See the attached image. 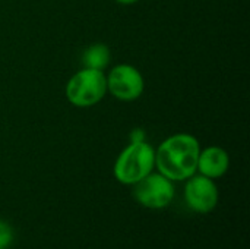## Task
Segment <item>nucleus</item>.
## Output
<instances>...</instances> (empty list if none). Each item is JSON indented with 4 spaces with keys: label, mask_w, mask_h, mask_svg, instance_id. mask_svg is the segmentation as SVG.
I'll return each instance as SVG.
<instances>
[{
    "label": "nucleus",
    "mask_w": 250,
    "mask_h": 249,
    "mask_svg": "<svg viewBox=\"0 0 250 249\" xmlns=\"http://www.w3.org/2000/svg\"><path fill=\"white\" fill-rule=\"evenodd\" d=\"M174 192L173 182L158 172H151L133 185L135 200L149 210H161L170 205L174 198Z\"/></svg>",
    "instance_id": "obj_4"
},
{
    "label": "nucleus",
    "mask_w": 250,
    "mask_h": 249,
    "mask_svg": "<svg viewBox=\"0 0 250 249\" xmlns=\"http://www.w3.org/2000/svg\"><path fill=\"white\" fill-rule=\"evenodd\" d=\"M185 201L188 207L196 213H211L218 204V188L214 179L202 175L190 176L185 186Z\"/></svg>",
    "instance_id": "obj_6"
},
{
    "label": "nucleus",
    "mask_w": 250,
    "mask_h": 249,
    "mask_svg": "<svg viewBox=\"0 0 250 249\" xmlns=\"http://www.w3.org/2000/svg\"><path fill=\"white\" fill-rule=\"evenodd\" d=\"M114 1H117L119 4H125V6H129V4H135V3H138L139 0H114Z\"/></svg>",
    "instance_id": "obj_11"
},
{
    "label": "nucleus",
    "mask_w": 250,
    "mask_h": 249,
    "mask_svg": "<svg viewBox=\"0 0 250 249\" xmlns=\"http://www.w3.org/2000/svg\"><path fill=\"white\" fill-rule=\"evenodd\" d=\"M229 167L230 156L224 148L211 145L199 151L196 167V172H199V175L209 179H220L229 172Z\"/></svg>",
    "instance_id": "obj_7"
},
{
    "label": "nucleus",
    "mask_w": 250,
    "mask_h": 249,
    "mask_svg": "<svg viewBox=\"0 0 250 249\" xmlns=\"http://www.w3.org/2000/svg\"><path fill=\"white\" fill-rule=\"evenodd\" d=\"M111 59V51L107 44L95 43L85 48L82 54V65L83 68L95 69V70H105Z\"/></svg>",
    "instance_id": "obj_8"
},
{
    "label": "nucleus",
    "mask_w": 250,
    "mask_h": 249,
    "mask_svg": "<svg viewBox=\"0 0 250 249\" xmlns=\"http://www.w3.org/2000/svg\"><path fill=\"white\" fill-rule=\"evenodd\" d=\"M201 144L192 134L180 132L166 138L155 150L158 173L171 182L188 181L196 173Z\"/></svg>",
    "instance_id": "obj_1"
},
{
    "label": "nucleus",
    "mask_w": 250,
    "mask_h": 249,
    "mask_svg": "<svg viewBox=\"0 0 250 249\" xmlns=\"http://www.w3.org/2000/svg\"><path fill=\"white\" fill-rule=\"evenodd\" d=\"M64 94L67 101L79 109L98 104L107 94V79L104 70L82 68L66 84Z\"/></svg>",
    "instance_id": "obj_3"
},
{
    "label": "nucleus",
    "mask_w": 250,
    "mask_h": 249,
    "mask_svg": "<svg viewBox=\"0 0 250 249\" xmlns=\"http://www.w3.org/2000/svg\"><path fill=\"white\" fill-rule=\"evenodd\" d=\"M107 92L119 101H135L145 90V79L142 73L129 63H120L111 68L105 75Z\"/></svg>",
    "instance_id": "obj_5"
},
{
    "label": "nucleus",
    "mask_w": 250,
    "mask_h": 249,
    "mask_svg": "<svg viewBox=\"0 0 250 249\" xmlns=\"http://www.w3.org/2000/svg\"><path fill=\"white\" fill-rule=\"evenodd\" d=\"M13 242V230L12 227L0 220V249H7Z\"/></svg>",
    "instance_id": "obj_9"
},
{
    "label": "nucleus",
    "mask_w": 250,
    "mask_h": 249,
    "mask_svg": "<svg viewBox=\"0 0 250 249\" xmlns=\"http://www.w3.org/2000/svg\"><path fill=\"white\" fill-rule=\"evenodd\" d=\"M146 141V132L142 128H135L129 134V142H141Z\"/></svg>",
    "instance_id": "obj_10"
},
{
    "label": "nucleus",
    "mask_w": 250,
    "mask_h": 249,
    "mask_svg": "<svg viewBox=\"0 0 250 249\" xmlns=\"http://www.w3.org/2000/svg\"><path fill=\"white\" fill-rule=\"evenodd\" d=\"M155 167V148L146 142H129V145L117 156L113 173L117 182L123 185H135L148 176Z\"/></svg>",
    "instance_id": "obj_2"
}]
</instances>
